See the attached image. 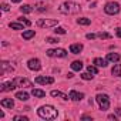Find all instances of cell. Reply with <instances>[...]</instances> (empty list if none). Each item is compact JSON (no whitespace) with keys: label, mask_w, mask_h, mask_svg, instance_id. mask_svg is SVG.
Listing matches in <instances>:
<instances>
[{"label":"cell","mask_w":121,"mask_h":121,"mask_svg":"<svg viewBox=\"0 0 121 121\" xmlns=\"http://www.w3.org/2000/svg\"><path fill=\"white\" fill-rule=\"evenodd\" d=\"M120 58H121V56L118 53H108L107 54V60H108V61L117 63V61H120Z\"/></svg>","instance_id":"2e32d148"},{"label":"cell","mask_w":121,"mask_h":121,"mask_svg":"<svg viewBox=\"0 0 121 121\" xmlns=\"http://www.w3.org/2000/svg\"><path fill=\"white\" fill-rule=\"evenodd\" d=\"M108 120H114V121H115V120H117V117H115L114 114H110V115H108Z\"/></svg>","instance_id":"e575fe53"},{"label":"cell","mask_w":121,"mask_h":121,"mask_svg":"<svg viewBox=\"0 0 121 121\" xmlns=\"http://www.w3.org/2000/svg\"><path fill=\"white\" fill-rule=\"evenodd\" d=\"M81 69H83V63L78 61V60H76V61L71 63V70H73V71H80Z\"/></svg>","instance_id":"44dd1931"},{"label":"cell","mask_w":121,"mask_h":121,"mask_svg":"<svg viewBox=\"0 0 121 121\" xmlns=\"http://www.w3.org/2000/svg\"><path fill=\"white\" fill-rule=\"evenodd\" d=\"M58 24V20L56 19H39L37 20V26L41 29H47V27H56Z\"/></svg>","instance_id":"5b68a950"},{"label":"cell","mask_w":121,"mask_h":121,"mask_svg":"<svg viewBox=\"0 0 121 121\" xmlns=\"http://www.w3.org/2000/svg\"><path fill=\"white\" fill-rule=\"evenodd\" d=\"M46 54L48 57H67V51L64 48H50L46 51Z\"/></svg>","instance_id":"8992f818"},{"label":"cell","mask_w":121,"mask_h":121,"mask_svg":"<svg viewBox=\"0 0 121 121\" xmlns=\"http://www.w3.org/2000/svg\"><path fill=\"white\" fill-rule=\"evenodd\" d=\"M13 81H14V84H16L17 87H22V88L33 87V83H31L30 80H27V78H23V77H16Z\"/></svg>","instance_id":"52a82bcc"},{"label":"cell","mask_w":121,"mask_h":121,"mask_svg":"<svg viewBox=\"0 0 121 121\" xmlns=\"http://www.w3.org/2000/svg\"><path fill=\"white\" fill-rule=\"evenodd\" d=\"M0 105L4 107V108H13L14 107V101L12 98H3L2 103H0Z\"/></svg>","instance_id":"9a60e30c"},{"label":"cell","mask_w":121,"mask_h":121,"mask_svg":"<svg viewBox=\"0 0 121 121\" xmlns=\"http://www.w3.org/2000/svg\"><path fill=\"white\" fill-rule=\"evenodd\" d=\"M2 10H3V12H9V10H10V6L6 4V3H3V4H2Z\"/></svg>","instance_id":"d6a6232c"},{"label":"cell","mask_w":121,"mask_h":121,"mask_svg":"<svg viewBox=\"0 0 121 121\" xmlns=\"http://www.w3.org/2000/svg\"><path fill=\"white\" fill-rule=\"evenodd\" d=\"M87 71L91 73V74H97L98 73V69H97V66H88L87 67Z\"/></svg>","instance_id":"4316f807"},{"label":"cell","mask_w":121,"mask_h":121,"mask_svg":"<svg viewBox=\"0 0 121 121\" xmlns=\"http://www.w3.org/2000/svg\"><path fill=\"white\" fill-rule=\"evenodd\" d=\"M77 23L81 24V26H88V24L91 23V20L87 19V17H80V19H77Z\"/></svg>","instance_id":"cb8c5ba5"},{"label":"cell","mask_w":121,"mask_h":121,"mask_svg":"<svg viewBox=\"0 0 121 121\" xmlns=\"http://www.w3.org/2000/svg\"><path fill=\"white\" fill-rule=\"evenodd\" d=\"M97 37L98 39H110L111 36L108 33H105V31H100V33H97Z\"/></svg>","instance_id":"f1b7e54d"},{"label":"cell","mask_w":121,"mask_h":121,"mask_svg":"<svg viewBox=\"0 0 121 121\" xmlns=\"http://www.w3.org/2000/svg\"><path fill=\"white\" fill-rule=\"evenodd\" d=\"M117 37L121 39V29H117Z\"/></svg>","instance_id":"8d00e7d4"},{"label":"cell","mask_w":121,"mask_h":121,"mask_svg":"<svg viewBox=\"0 0 121 121\" xmlns=\"http://www.w3.org/2000/svg\"><path fill=\"white\" fill-rule=\"evenodd\" d=\"M83 44L81 43H77V44H71L70 46V51L73 53V54H80L81 51H83Z\"/></svg>","instance_id":"5bb4252c"},{"label":"cell","mask_w":121,"mask_h":121,"mask_svg":"<svg viewBox=\"0 0 121 121\" xmlns=\"http://www.w3.org/2000/svg\"><path fill=\"white\" fill-rule=\"evenodd\" d=\"M36 83H37V84H43V86H46V84H53V83H54V78H53V77H46V76H39V77L36 78Z\"/></svg>","instance_id":"30bf717a"},{"label":"cell","mask_w":121,"mask_h":121,"mask_svg":"<svg viewBox=\"0 0 121 121\" xmlns=\"http://www.w3.org/2000/svg\"><path fill=\"white\" fill-rule=\"evenodd\" d=\"M37 114H39V117L43 118V120H54V118H57L58 111H57L53 105L47 104V105H41V107L37 110Z\"/></svg>","instance_id":"6da1fadb"},{"label":"cell","mask_w":121,"mask_h":121,"mask_svg":"<svg viewBox=\"0 0 121 121\" xmlns=\"http://www.w3.org/2000/svg\"><path fill=\"white\" fill-rule=\"evenodd\" d=\"M13 121H29L27 117H23V115H14L13 117Z\"/></svg>","instance_id":"4dcf8cb0"},{"label":"cell","mask_w":121,"mask_h":121,"mask_svg":"<svg viewBox=\"0 0 121 121\" xmlns=\"http://www.w3.org/2000/svg\"><path fill=\"white\" fill-rule=\"evenodd\" d=\"M80 77H81L83 80H93V78H94V76H93L91 73H88V71H87V73H83Z\"/></svg>","instance_id":"484cf974"},{"label":"cell","mask_w":121,"mask_h":121,"mask_svg":"<svg viewBox=\"0 0 121 121\" xmlns=\"http://www.w3.org/2000/svg\"><path fill=\"white\" fill-rule=\"evenodd\" d=\"M16 98L20 100V101H27L29 100V93H26V91H17L16 93Z\"/></svg>","instance_id":"e0dca14e"},{"label":"cell","mask_w":121,"mask_h":121,"mask_svg":"<svg viewBox=\"0 0 121 121\" xmlns=\"http://www.w3.org/2000/svg\"><path fill=\"white\" fill-rule=\"evenodd\" d=\"M27 67L30 70H33V71H39L41 69V63H40L39 58H30L27 61Z\"/></svg>","instance_id":"ba28073f"},{"label":"cell","mask_w":121,"mask_h":121,"mask_svg":"<svg viewBox=\"0 0 121 121\" xmlns=\"http://www.w3.org/2000/svg\"><path fill=\"white\" fill-rule=\"evenodd\" d=\"M81 10V6L76 2H64L60 6V12L64 14H76Z\"/></svg>","instance_id":"7a4b0ae2"},{"label":"cell","mask_w":121,"mask_h":121,"mask_svg":"<svg viewBox=\"0 0 121 121\" xmlns=\"http://www.w3.org/2000/svg\"><path fill=\"white\" fill-rule=\"evenodd\" d=\"M17 86L14 84V81H7V83H3V84H0V91H3V93H6V91H12V90H14Z\"/></svg>","instance_id":"8fae6325"},{"label":"cell","mask_w":121,"mask_h":121,"mask_svg":"<svg viewBox=\"0 0 121 121\" xmlns=\"http://www.w3.org/2000/svg\"><path fill=\"white\" fill-rule=\"evenodd\" d=\"M20 12L27 14V13H31V12H33V9H31V6H30V4H23V6L20 7Z\"/></svg>","instance_id":"d4e9b609"},{"label":"cell","mask_w":121,"mask_h":121,"mask_svg":"<svg viewBox=\"0 0 121 121\" xmlns=\"http://www.w3.org/2000/svg\"><path fill=\"white\" fill-rule=\"evenodd\" d=\"M22 0H12V3H20Z\"/></svg>","instance_id":"f35d334b"},{"label":"cell","mask_w":121,"mask_h":121,"mask_svg":"<svg viewBox=\"0 0 121 121\" xmlns=\"http://www.w3.org/2000/svg\"><path fill=\"white\" fill-rule=\"evenodd\" d=\"M34 36H36L34 30H26V31H23V39H24V40H30V39H33Z\"/></svg>","instance_id":"603a6c76"},{"label":"cell","mask_w":121,"mask_h":121,"mask_svg":"<svg viewBox=\"0 0 121 121\" xmlns=\"http://www.w3.org/2000/svg\"><path fill=\"white\" fill-rule=\"evenodd\" d=\"M46 41H47V43H50V44H56V43H58L60 40H58V39H56V37H46Z\"/></svg>","instance_id":"f546056e"},{"label":"cell","mask_w":121,"mask_h":121,"mask_svg":"<svg viewBox=\"0 0 121 121\" xmlns=\"http://www.w3.org/2000/svg\"><path fill=\"white\" fill-rule=\"evenodd\" d=\"M104 12H105L107 14H111V16L118 14V13H120V4H118L117 2H110V3H107V4L104 6Z\"/></svg>","instance_id":"277c9868"},{"label":"cell","mask_w":121,"mask_h":121,"mask_svg":"<svg viewBox=\"0 0 121 121\" xmlns=\"http://www.w3.org/2000/svg\"><path fill=\"white\" fill-rule=\"evenodd\" d=\"M2 74H6V73H12V71H14V67L13 66H10V63H7V61H2Z\"/></svg>","instance_id":"4fadbf2b"},{"label":"cell","mask_w":121,"mask_h":121,"mask_svg":"<svg viewBox=\"0 0 121 121\" xmlns=\"http://www.w3.org/2000/svg\"><path fill=\"white\" fill-rule=\"evenodd\" d=\"M23 23H20V22H13V23H10L9 24V27L10 29H13V30H23Z\"/></svg>","instance_id":"7402d4cb"},{"label":"cell","mask_w":121,"mask_h":121,"mask_svg":"<svg viewBox=\"0 0 121 121\" xmlns=\"http://www.w3.org/2000/svg\"><path fill=\"white\" fill-rule=\"evenodd\" d=\"M95 100H97V103H98V105H100V110H103V111H105V110H108L110 108V97L107 95V94H97L95 95Z\"/></svg>","instance_id":"3957f363"},{"label":"cell","mask_w":121,"mask_h":121,"mask_svg":"<svg viewBox=\"0 0 121 121\" xmlns=\"http://www.w3.org/2000/svg\"><path fill=\"white\" fill-rule=\"evenodd\" d=\"M31 94H33L34 97H37V98L46 97V91H43V90H40V88H33V90H31Z\"/></svg>","instance_id":"ac0fdd59"},{"label":"cell","mask_w":121,"mask_h":121,"mask_svg":"<svg viewBox=\"0 0 121 121\" xmlns=\"http://www.w3.org/2000/svg\"><path fill=\"white\" fill-rule=\"evenodd\" d=\"M115 112H117V115H118V117H121V108H117V110H115Z\"/></svg>","instance_id":"d590c367"},{"label":"cell","mask_w":121,"mask_h":121,"mask_svg":"<svg viewBox=\"0 0 121 121\" xmlns=\"http://www.w3.org/2000/svg\"><path fill=\"white\" fill-rule=\"evenodd\" d=\"M111 74L114 77H121V64H115L111 70Z\"/></svg>","instance_id":"d6986e66"},{"label":"cell","mask_w":121,"mask_h":121,"mask_svg":"<svg viewBox=\"0 0 121 121\" xmlns=\"http://www.w3.org/2000/svg\"><path fill=\"white\" fill-rule=\"evenodd\" d=\"M86 37H87V39H88V40H94V39H95V37H97V34H93V33H88V34H87V36H86Z\"/></svg>","instance_id":"836d02e7"},{"label":"cell","mask_w":121,"mask_h":121,"mask_svg":"<svg viewBox=\"0 0 121 121\" xmlns=\"http://www.w3.org/2000/svg\"><path fill=\"white\" fill-rule=\"evenodd\" d=\"M17 22L23 23L24 26H30V24H31V22H30V20H27L26 17H19V19H17Z\"/></svg>","instance_id":"83f0119b"},{"label":"cell","mask_w":121,"mask_h":121,"mask_svg":"<svg viewBox=\"0 0 121 121\" xmlns=\"http://www.w3.org/2000/svg\"><path fill=\"white\" fill-rule=\"evenodd\" d=\"M69 98H70L71 101H81V100L84 98V93H78V91H76V90H71V91L69 93Z\"/></svg>","instance_id":"9c48e42d"},{"label":"cell","mask_w":121,"mask_h":121,"mask_svg":"<svg viewBox=\"0 0 121 121\" xmlns=\"http://www.w3.org/2000/svg\"><path fill=\"white\" fill-rule=\"evenodd\" d=\"M81 118H83V120H90V121H91V117H88V115H83Z\"/></svg>","instance_id":"74e56055"},{"label":"cell","mask_w":121,"mask_h":121,"mask_svg":"<svg viewBox=\"0 0 121 121\" xmlns=\"http://www.w3.org/2000/svg\"><path fill=\"white\" fill-rule=\"evenodd\" d=\"M50 94H51V97H60V98H63V100H69V95L63 94L61 91H58V90H53Z\"/></svg>","instance_id":"ffe728a7"},{"label":"cell","mask_w":121,"mask_h":121,"mask_svg":"<svg viewBox=\"0 0 121 121\" xmlns=\"http://www.w3.org/2000/svg\"><path fill=\"white\" fill-rule=\"evenodd\" d=\"M93 63H94V66H97V67H107V66H108V60H107V58H101V57H95Z\"/></svg>","instance_id":"7c38bea8"},{"label":"cell","mask_w":121,"mask_h":121,"mask_svg":"<svg viewBox=\"0 0 121 121\" xmlns=\"http://www.w3.org/2000/svg\"><path fill=\"white\" fill-rule=\"evenodd\" d=\"M54 33L56 34H66V29H63V27H56Z\"/></svg>","instance_id":"1f68e13d"}]
</instances>
